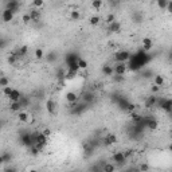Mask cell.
<instances>
[{"instance_id":"cell-18","label":"cell","mask_w":172,"mask_h":172,"mask_svg":"<svg viewBox=\"0 0 172 172\" xmlns=\"http://www.w3.org/2000/svg\"><path fill=\"white\" fill-rule=\"evenodd\" d=\"M156 101H157V98H156L155 95H151V97H148V98H146V102H145L146 108H151V106H153L155 104H156Z\"/></svg>"},{"instance_id":"cell-22","label":"cell","mask_w":172,"mask_h":172,"mask_svg":"<svg viewBox=\"0 0 172 172\" xmlns=\"http://www.w3.org/2000/svg\"><path fill=\"white\" fill-rule=\"evenodd\" d=\"M12 90L14 89L8 85V86H6V88H3V90H1V93H3V95H6V97H10L11 95V93H12Z\"/></svg>"},{"instance_id":"cell-9","label":"cell","mask_w":172,"mask_h":172,"mask_svg":"<svg viewBox=\"0 0 172 172\" xmlns=\"http://www.w3.org/2000/svg\"><path fill=\"white\" fill-rule=\"evenodd\" d=\"M117 143V137L114 135H112V133H109V135L105 137V144L106 145H113V144Z\"/></svg>"},{"instance_id":"cell-7","label":"cell","mask_w":172,"mask_h":172,"mask_svg":"<svg viewBox=\"0 0 172 172\" xmlns=\"http://www.w3.org/2000/svg\"><path fill=\"white\" fill-rule=\"evenodd\" d=\"M152 46H153V42H152V39H151V38H144V39H143V48H144V51H148V50H151V48H152Z\"/></svg>"},{"instance_id":"cell-10","label":"cell","mask_w":172,"mask_h":172,"mask_svg":"<svg viewBox=\"0 0 172 172\" xmlns=\"http://www.w3.org/2000/svg\"><path fill=\"white\" fill-rule=\"evenodd\" d=\"M7 8L8 10H11V11H14V12H16L18 11V8H19V3L16 1V0H8Z\"/></svg>"},{"instance_id":"cell-33","label":"cell","mask_w":172,"mask_h":172,"mask_svg":"<svg viewBox=\"0 0 172 172\" xmlns=\"http://www.w3.org/2000/svg\"><path fill=\"white\" fill-rule=\"evenodd\" d=\"M169 14H172V0H168V4H167V8H165Z\"/></svg>"},{"instance_id":"cell-5","label":"cell","mask_w":172,"mask_h":172,"mask_svg":"<svg viewBox=\"0 0 172 172\" xmlns=\"http://www.w3.org/2000/svg\"><path fill=\"white\" fill-rule=\"evenodd\" d=\"M66 101H67L69 104H71V105L77 104V101H78L77 94H75V93H73V92H69V93L66 94Z\"/></svg>"},{"instance_id":"cell-20","label":"cell","mask_w":172,"mask_h":172,"mask_svg":"<svg viewBox=\"0 0 172 172\" xmlns=\"http://www.w3.org/2000/svg\"><path fill=\"white\" fill-rule=\"evenodd\" d=\"M34 55H35V58H37V59H43L44 58L43 48H37V50H35V52H34Z\"/></svg>"},{"instance_id":"cell-23","label":"cell","mask_w":172,"mask_h":172,"mask_svg":"<svg viewBox=\"0 0 172 172\" xmlns=\"http://www.w3.org/2000/svg\"><path fill=\"white\" fill-rule=\"evenodd\" d=\"M22 22L24 23V24H28L30 22H32V18H31V15H30V12L28 14H24L22 16Z\"/></svg>"},{"instance_id":"cell-14","label":"cell","mask_w":172,"mask_h":172,"mask_svg":"<svg viewBox=\"0 0 172 172\" xmlns=\"http://www.w3.org/2000/svg\"><path fill=\"white\" fill-rule=\"evenodd\" d=\"M30 15L32 18V22H39L40 20V12L38 10H32V11L30 12Z\"/></svg>"},{"instance_id":"cell-2","label":"cell","mask_w":172,"mask_h":172,"mask_svg":"<svg viewBox=\"0 0 172 172\" xmlns=\"http://www.w3.org/2000/svg\"><path fill=\"white\" fill-rule=\"evenodd\" d=\"M126 63H122V62H117V65L114 66V74H120V75H124L126 73Z\"/></svg>"},{"instance_id":"cell-29","label":"cell","mask_w":172,"mask_h":172,"mask_svg":"<svg viewBox=\"0 0 172 172\" xmlns=\"http://www.w3.org/2000/svg\"><path fill=\"white\" fill-rule=\"evenodd\" d=\"M93 98H94V97H93L92 93H86V94L84 95V101H85V102H92Z\"/></svg>"},{"instance_id":"cell-24","label":"cell","mask_w":172,"mask_h":172,"mask_svg":"<svg viewBox=\"0 0 172 172\" xmlns=\"http://www.w3.org/2000/svg\"><path fill=\"white\" fill-rule=\"evenodd\" d=\"M43 4H44V0H32V6L35 8L43 7Z\"/></svg>"},{"instance_id":"cell-27","label":"cell","mask_w":172,"mask_h":172,"mask_svg":"<svg viewBox=\"0 0 172 172\" xmlns=\"http://www.w3.org/2000/svg\"><path fill=\"white\" fill-rule=\"evenodd\" d=\"M167 4H168V0H157V6L161 10H165V8H167Z\"/></svg>"},{"instance_id":"cell-38","label":"cell","mask_w":172,"mask_h":172,"mask_svg":"<svg viewBox=\"0 0 172 172\" xmlns=\"http://www.w3.org/2000/svg\"><path fill=\"white\" fill-rule=\"evenodd\" d=\"M171 57H172V55H171Z\"/></svg>"},{"instance_id":"cell-11","label":"cell","mask_w":172,"mask_h":172,"mask_svg":"<svg viewBox=\"0 0 172 172\" xmlns=\"http://www.w3.org/2000/svg\"><path fill=\"white\" fill-rule=\"evenodd\" d=\"M8 98L11 99V101H20V98H22V94H20V92H19L18 89H14L11 93V95L8 97Z\"/></svg>"},{"instance_id":"cell-30","label":"cell","mask_w":172,"mask_h":172,"mask_svg":"<svg viewBox=\"0 0 172 172\" xmlns=\"http://www.w3.org/2000/svg\"><path fill=\"white\" fill-rule=\"evenodd\" d=\"M0 86H1V88H6V86H8V79L6 77L0 78Z\"/></svg>"},{"instance_id":"cell-15","label":"cell","mask_w":172,"mask_h":172,"mask_svg":"<svg viewBox=\"0 0 172 172\" xmlns=\"http://www.w3.org/2000/svg\"><path fill=\"white\" fill-rule=\"evenodd\" d=\"M164 82H165V79H164V77H163V75H156V77H155V79H153V84L155 85H157V86H163V85H164Z\"/></svg>"},{"instance_id":"cell-31","label":"cell","mask_w":172,"mask_h":172,"mask_svg":"<svg viewBox=\"0 0 172 172\" xmlns=\"http://www.w3.org/2000/svg\"><path fill=\"white\" fill-rule=\"evenodd\" d=\"M114 20H116V19H114V15H113V14H109L108 16H106V23H108V24L113 23Z\"/></svg>"},{"instance_id":"cell-8","label":"cell","mask_w":172,"mask_h":172,"mask_svg":"<svg viewBox=\"0 0 172 172\" xmlns=\"http://www.w3.org/2000/svg\"><path fill=\"white\" fill-rule=\"evenodd\" d=\"M23 106L19 101H11V104H10V109H11L12 112H20Z\"/></svg>"},{"instance_id":"cell-34","label":"cell","mask_w":172,"mask_h":172,"mask_svg":"<svg viewBox=\"0 0 172 172\" xmlns=\"http://www.w3.org/2000/svg\"><path fill=\"white\" fill-rule=\"evenodd\" d=\"M159 90H160V86H157V85L153 84V86H152V92H153V93H157Z\"/></svg>"},{"instance_id":"cell-37","label":"cell","mask_w":172,"mask_h":172,"mask_svg":"<svg viewBox=\"0 0 172 172\" xmlns=\"http://www.w3.org/2000/svg\"><path fill=\"white\" fill-rule=\"evenodd\" d=\"M169 149H171V151H172V145H171V146H169Z\"/></svg>"},{"instance_id":"cell-1","label":"cell","mask_w":172,"mask_h":172,"mask_svg":"<svg viewBox=\"0 0 172 172\" xmlns=\"http://www.w3.org/2000/svg\"><path fill=\"white\" fill-rule=\"evenodd\" d=\"M131 59V54L128 51H118L116 54V61L117 62H122V63H126Z\"/></svg>"},{"instance_id":"cell-16","label":"cell","mask_w":172,"mask_h":172,"mask_svg":"<svg viewBox=\"0 0 172 172\" xmlns=\"http://www.w3.org/2000/svg\"><path fill=\"white\" fill-rule=\"evenodd\" d=\"M19 120L22 121V122H27V121H28V118H30V116H28V113H27V112H23V110H20V112H19Z\"/></svg>"},{"instance_id":"cell-6","label":"cell","mask_w":172,"mask_h":172,"mask_svg":"<svg viewBox=\"0 0 172 172\" xmlns=\"http://www.w3.org/2000/svg\"><path fill=\"white\" fill-rule=\"evenodd\" d=\"M108 28H109L110 32H118V31H120V28H121V24H120V22L114 20L113 23L108 24Z\"/></svg>"},{"instance_id":"cell-3","label":"cell","mask_w":172,"mask_h":172,"mask_svg":"<svg viewBox=\"0 0 172 172\" xmlns=\"http://www.w3.org/2000/svg\"><path fill=\"white\" fill-rule=\"evenodd\" d=\"M1 18H3L4 22H11L12 19H14V11L6 8V10L3 11V14H1Z\"/></svg>"},{"instance_id":"cell-19","label":"cell","mask_w":172,"mask_h":172,"mask_svg":"<svg viewBox=\"0 0 172 172\" xmlns=\"http://www.w3.org/2000/svg\"><path fill=\"white\" fill-rule=\"evenodd\" d=\"M146 125H148V128L151 129V131H156L157 129V121L156 120H149L148 122H146Z\"/></svg>"},{"instance_id":"cell-4","label":"cell","mask_w":172,"mask_h":172,"mask_svg":"<svg viewBox=\"0 0 172 172\" xmlns=\"http://www.w3.org/2000/svg\"><path fill=\"white\" fill-rule=\"evenodd\" d=\"M160 106L161 109H164L165 112H169V110H172V99H161L160 101Z\"/></svg>"},{"instance_id":"cell-21","label":"cell","mask_w":172,"mask_h":172,"mask_svg":"<svg viewBox=\"0 0 172 172\" xmlns=\"http://www.w3.org/2000/svg\"><path fill=\"white\" fill-rule=\"evenodd\" d=\"M102 3H104L102 0H93V1H92V7H93V8H95V10L98 11L99 8L102 7Z\"/></svg>"},{"instance_id":"cell-32","label":"cell","mask_w":172,"mask_h":172,"mask_svg":"<svg viewBox=\"0 0 172 172\" xmlns=\"http://www.w3.org/2000/svg\"><path fill=\"white\" fill-rule=\"evenodd\" d=\"M104 171H106V172L114 171V167H113V165H110V164H106L105 167H104Z\"/></svg>"},{"instance_id":"cell-13","label":"cell","mask_w":172,"mask_h":172,"mask_svg":"<svg viewBox=\"0 0 172 172\" xmlns=\"http://www.w3.org/2000/svg\"><path fill=\"white\" fill-rule=\"evenodd\" d=\"M46 108H47V112L48 113H54V110H55V104L52 99H48L47 102H46Z\"/></svg>"},{"instance_id":"cell-35","label":"cell","mask_w":172,"mask_h":172,"mask_svg":"<svg viewBox=\"0 0 172 172\" xmlns=\"http://www.w3.org/2000/svg\"><path fill=\"white\" fill-rule=\"evenodd\" d=\"M149 169V167L146 164H143V165H140V171H148Z\"/></svg>"},{"instance_id":"cell-12","label":"cell","mask_w":172,"mask_h":172,"mask_svg":"<svg viewBox=\"0 0 172 172\" xmlns=\"http://www.w3.org/2000/svg\"><path fill=\"white\" fill-rule=\"evenodd\" d=\"M102 73H104V75H113L114 74V67L109 66V65H105V66L102 67Z\"/></svg>"},{"instance_id":"cell-28","label":"cell","mask_w":172,"mask_h":172,"mask_svg":"<svg viewBox=\"0 0 172 172\" xmlns=\"http://www.w3.org/2000/svg\"><path fill=\"white\" fill-rule=\"evenodd\" d=\"M70 16H71V19H73V20H78V19H79V16H81V14H79V11L74 10V11H71Z\"/></svg>"},{"instance_id":"cell-17","label":"cell","mask_w":172,"mask_h":172,"mask_svg":"<svg viewBox=\"0 0 172 172\" xmlns=\"http://www.w3.org/2000/svg\"><path fill=\"white\" fill-rule=\"evenodd\" d=\"M114 161H117V163H124L125 159H126V156H125V153H121V152H118V153L114 155Z\"/></svg>"},{"instance_id":"cell-36","label":"cell","mask_w":172,"mask_h":172,"mask_svg":"<svg viewBox=\"0 0 172 172\" xmlns=\"http://www.w3.org/2000/svg\"><path fill=\"white\" fill-rule=\"evenodd\" d=\"M43 133H44V135H46V136H47V137H48V136L51 135V131H50V129H44V131H43Z\"/></svg>"},{"instance_id":"cell-26","label":"cell","mask_w":172,"mask_h":172,"mask_svg":"<svg viewBox=\"0 0 172 172\" xmlns=\"http://www.w3.org/2000/svg\"><path fill=\"white\" fill-rule=\"evenodd\" d=\"M78 66H79V69L85 70L88 67V62H86L85 59H78Z\"/></svg>"},{"instance_id":"cell-25","label":"cell","mask_w":172,"mask_h":172,"mask_svg":"<svg viewBox=\"0 0 172 172\" xmlns=\"http://www.w3.org/2000/svg\"><path fill=\"white\" fill-rule=\"evenodd\" d=\"M89 23H90V26H97L99 23V18L98 16H92L90 20H89Z\"/></svg>"}]
</instances>
